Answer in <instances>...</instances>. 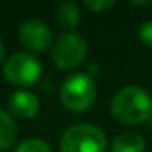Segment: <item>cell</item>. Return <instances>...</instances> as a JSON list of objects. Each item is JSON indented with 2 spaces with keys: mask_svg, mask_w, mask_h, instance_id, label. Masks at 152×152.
I'll list each match as a JSON object with an SVG mask.
<instances>
[{
  "mask_svg": "<svg viewBox=\"0 0 152 152\" xmlns=\"http://www.w3.org/2000/svg\"><path fill=\"white\" fill-rule=\"evenodd\" d=\"M113 152H144L145 141L141 134L134 131H126L116 136L111 144Z\"/></svg>",
  "mask_w": 152,
  "mask_h": 152,
  "instance_id": "ba28073f",
  "label": "cell"
},
{
  "mask_svg": "<svg viewBox=\"0 0 152 152\" xmlns=\"http://www.w3.org/2000/svg\"><path fill=\"white\" fill-rule=\"evenodd\" d=\"M18 36L21 44L34 53L48 49L53 41V33L49 26L41 20H26L25 23H21Z\"/></svg>",
  "mask_w": 152,
  "mask_h": 152,
  "instance_id": "8992f818",
  "label": "cell"
},
{
  "mask_svg": "<svg viewBox=\"0 0 152 152\" xmlns=\"http://www.w3.org/2000/svg\"><path fill=\"white\" fill-rule=\"evenodd\" d=\"M108 141L98 126L79 123L64 131L61 152H106Z\"/></svg>",
  "mask_w": 152,
  "mask_h": 152,
  "instance_id": "7a4b0ae2",
  "label": "cell"
},
{
  "mask_svg": "<svg viewBox=\"0 0 152 152\" xmlns=\"http://www.w3.org/2000/svg\"><path fill=\"white\" fill-rule=\"evenodd\" d=\"M139 39L147 48H152V20H147L139 28Z\"/></svg>",
  "mask_w": 152,
  "mask_h": 152,
  "instance_id": "4fadbf2b",
  "label": "cell"
},
{
  "mask_svg": "<svg viewBox=\"0 0 152 152\" xmlns=\"http://www.w3.org/2000/svg\"><path fill=\"white\" fill-rule=\"evenodd\" d=\"M96 98V85L88 74H72L62 82L61 102L67 110L82 113L93 105Z\"/></svg>",
  "mask_w": 152,
  "mask_h": 152,
  "instance_id": "3957f363",
  "label": "cell"
},
{
  "mask_svg": "<svg viewBox=\"0 0 152 152\" xmlns=\"http://www.w3.org/2000/svg\"><path fill=\"white\" fill-rule=\"evenodd\" d=\"M43 72L41 62L28 53H15L5 61L4 75L13 85H33L38 82Z\"/></svg>",
  "mask_w": 152,
  "mask_h": 152,
  "instance_id": "5b68a950",
  "label": "cell"
},
{
  "mask_svg": "<svg viewBox=\"0 0 152 152\" xmlns=\"http://www.w3.org/2000/svg\"><path fill=\"white\" fill-rule=\"evenodd\" d=\"M15 152H51V147L44 139L31 137V139H25L23 142H20L18 147L15 149Z\"/></svg>",
  "mask_w": 152,
  "mask_h": 152,
  "instance_id": "8fae6325",
  "label": "cell"
},
{
  "mask_svg": "<svg viewBox=\"0 0 152 152\" xmlns=\"http://www.w3.org/2000/svg\"><path fill=\"white\" fill-rule=\"evenodd\" d=\"M83 5H85L87 8H90L92 12L102 13V12L111 8L113 5H115V2H113V0H85V2H83Z\"/></svg>",
  "mask_w": 152,
  "mask_h": 152,
  "instance_id": "7c38bea8",
  "label": "cell"
},
{
  "mask_svg": "<svg viewBox=\"0 0 152 152\" xmlns=\"http://www.w3.org/2000/svg\"><path fill=\"white\" fill-rule=\"evenodd\" d=\"M17 123L7 111L0 110V151L10 149L17 141Z\"/></svg>",
  "mask_w": 152,
  "mask_h": 152,
  "instance_id": "9c48e42d",
  "label": "cell"
},
{
  "mask_svg": "<svg viewBox=\"0 0 152 152\" xmlns=\"http://www.w3.org/2000/svg\"><path fill=\"white\" fill-rule=\"evenodd\" d=\"M4 56H5V44H4V41L0 39V61L4 59Z\"/></svg>",
  "mask_w": 152,
  "mask_h": 152,
  "instance_id": "9a60e30c",
  "label": "cell"
},
{
  "mask_svg": "<svg viewBox=\"0 0 152 152\" xmlns=\"http://www.w3.org/2000/svg\"><path fill=\"white\" fill-rule=\"evenodd\" d=\"M39 98L26 90H18L8 98V108L17 118L30 119L39 113Z\"/></svg>",
  "mask_w": 152,
  "mask_h": 152,
  "instance_id": "52a82bcc",
  "label": "cell"
},
{
  "mask_svg": "<svg viewBox=\"0 0 152 152\" xmlns=\"http://www.w3.org/2000/svg\"><path fill=\"white\" fill-rule=\"evenodd\" d=\"M134 7H145V5H152L151 0H147V2H131Z\"/></svg>",
  "mask_w": 152,
  "mask_h": 152,
  "instance_id": "5bb4252c",
  "label": "cell"
},
{
  "mask_svg": "<svg viewBox=\"0 0 152 152\" xmlns=\"http://www.w3.org/2000/svg\"><path fill=\"white\" fill-rule=\"evenodd\" d=\"M87 41L79 33H64L53 46V61L59 69H75L87 56Z\"/></svg>",
  "mask_w": 152,
  "mask_h": 152,
  "instance_id": "277c9868",
  "label": "cell"
},
{
  "mask_svg": "<svg viewBox=\"0 0 152 152\" xmlns=\"http://www.w3.org/2000/svg\"><path fill=\"white\" fill-rule=\"evenodd\" d=\"M110 111L119 123L139 124L152 118V96L142 87H123L113 96Z\"/></svg>",
  "mask_w": 152,
  "mask_h": 152,
  "instance_id": "6da1fadb",
  "label": "cell"
},
{
  "mask_svg": "<svg viewBox=\"0 0 152 152\" xmlns=\"http://www.w3.org/2000/svg\"><path fill=\"white\" fill-rule=\"evenodd\" d=\"M56 20L64 30L75 28L80 21V10L74 2H62L56 10Z\"/></svg>",
  "mask_w": 152,
  "mask_h": 152,
  "instance_id": "30bf717a",
  "label": "cell"
}]
</instances>
